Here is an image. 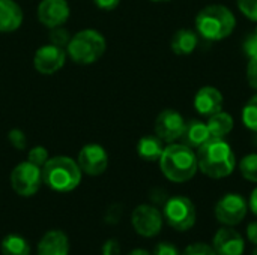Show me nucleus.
<instances>
[{
	"label": "nucleus",
	"mask_w": 257,
	"mask_h": 255,
	"mask_svg": "<svg viewBox=\"0 0 257 255\" xmlns=\"http://www.w3.org/2000/svg\"><path fill=\"white\" fill-rule=\"evenodd\" d=\"M247 239L250 243L257 246V221H253L247 225Z\"/></svg>",
	"instance_id": "nucleus-36"
},
{
	"label": "nucleus",
	"mask_w": 257,
	"mask_h": 255,
	"mask_svg": "<svg viewBox=\"0 0 257 255\" xmlns=\"http://www.w3.org/2000/svg\"><path fill=\"white\" fill-rule=\"evenodd\" d=\"M206 125H208L211 138H224L232 132V129L235 126V120L229 113L221 110V111L209 116Z\"/></svg>",
	"instance_id": "nucleus-21"
},
{
	"label": "nucleus",
	"mask_w": 257,
	"mask_h": 255,
	"mask_svg": "<svg viewBox=\"0 0 257 255\" xmlns=\"http://www.w3.org/2000/svg\"><path fill=\"white\" fill-rule=\"evenodd\" d=\"M239 171L245 180L257 183V153H248L241 159Z\"/></svg>",
	"instance_id": "nucleus-24"
},
{
	"label": "nucleus",
	"mask_w": 257,
	"mask_h": 255,
	"mask_svg": "<svg viewBox=\"0 0 257 255\" xmlns=\"http://www.w3.org/2000/svg\"><path fill=\"white\" fill-rule=\"evenodd\" d=\"M248 212V203L247 200L236 192H229L223 195L214 209L215 218L220 224L226 227H235L244 221Z\"/></svg>",
	"instance_id": "nucleus-7"
},
{
	"label": "nucleus",
	"mask_w": 257,
	"mask_h": 255,
	"mask_svg": "<svg viewBox=\"0 0 257 255\" xmlns=\"http://www.w3.org/2000/svg\"><path fill=\"white\" fill-rule=\"evenodd\" d=\"M247 81L250 87L257 92V56L251 57L247 65Z\"/></svg>",
	"instance_id": "nucleus-29"
},
{
	"label": "nucleus",
	"mask_w": 257,
	"mask_h": 255,
	"mask_svg": "<svg viewBox=\"0 0 257 255\" xmlns=\"http://www.w3.org/2000/svg\"><path fill=\"white\" fill-rule=\"evenodd\" d=\"M128 255H151L148 251H145V249H134V251H131Z\"/></svg>",
	"instance_id": "nucleus-39"
},
{
	"label": "nucleus",
	"mask_w": 257,
	"mask_h": 255,
	"mask_svg": "<svg viewBox=\"0 0 257 255\" xmlns=\"http://www.w3.org/2000/svg\"><path fill=\"white\" fill-rule=\"evenodd\" d=\"M2 255H30L29 242L20 234H8L0 242Z\"/></svg>",
	"instance_id": "nucleus-22"
},
{
	"label": "nucleus",
	"mask_w": 257,
	"mask_h": 255,
	"mask_svg": "<svg viewBox=\"0 0 257 255\" xmlns=\"http://www.w3.org/2000/svg\"><path fill=\"white\" fill-rule=\"evenodd\" d=\"M78 167L81 173L89 176H99L107 170L108 155L99 144H87L78 153Z\"/></svg>",
	"instance_id": "nucleus-11"
},
{
	"label": "nucleus",
	"mask_w": 257,
	"mask_h": 255,
	"mask_svg": "<svg viewBox=\"0 0 257 255\" xmlns=\"http://www.w3.org/2000/svg\"><path fill=\"white\" fill-rule=\"evenodd\" d=\"M69 17V5L66 0H42L38 6L39 21L50 27H60Z\"/></svg>",
	"instance_id": "nucleus-14"
},
{
	"label": "nucleus",
	"mask_w": 257,
	"mask_h": 255,
	"mask_svg": "<svg viewBox=\"0 0 257 255\" xmlns=\"http://www.w3.org/2000/svg\"><path fill=\"white\" fill-rule=\"evenodd\" d=\"M196 155L199 170L211 179H224L236 167L235 152L224 138H209L197 149Z\"/></svg>",
	"instance_id": "nucleus-1"
},
{
	"label": "nucleus",
	"mask_w": 257,
	"mask_h": 255,
	"mask_svg": "<svg viewBox=\"0 0 257 255\" xmlns=\"http://www.w3.org/2000/svg\"><path fill=\"white\" fill-rule=\"evenodd\" d=\"M42 182L56 192H71L81 182V170L68 156L50 158L42 167Z\"/></svg>",
	"instance_id": "nucleus-4"
},
{
	"label": "nucleus",
	"mask_w": 257,
	"mask_h": 255,
	"mask_svg": "<svg viewBox=\"0 0 257 255\" xmlns=\"http://www.w3.org/2000/svg\"><path fill=\"white\" fill-rule=\"evenodd\" d=\"M212 248L217 255H244L245 240L241 233L224 225L215 233Z\"/></svg>",
	"instance_id": "nucleus-12"
},
{
	"label": "nucleus",
	"mask_w": 257,
	"mask_h": 255,
	"mask_svg": "<svg viewBox=\"0 0 257 255\" xmlns=\"http://www.w3.org/2000/svg\"><path fill=\"white\" fill-rule=\"evenodd\" d=\"M242 53L248 59L257 56V26L256 29H253L250 33L245 35V38L242 41Z\"/></svg>",
	"instance_id": "nucleus-25"
},
{
	"label": "nucleus",
	"mask_w": 257,
	"mask_h": 255,
	"mask_svg": "<svg viewBox=\"0 0 257 255\" xmlns=\"http://www.w3.org/2000/svg\"><path fill=\"white\" fill-rule=\"evenodd\" d=\"M236 5L244 17L257 23V0H236Z\"/></svg>",
	"instance_id": "nucleus-26"
},
{
	"label": "nucleus",
	"mask_w": 257,
	"mask_h": 255,
	"mask_svg": "<svg viewBox=\"0 0 257 255\" xmlns=\"http://www.w3.org/2000/svg\"><path fill=\"white\" fill-rule=\"evenodd\" d=\"M120 243L114 239H110L102 245V255H120Z\"/></svg>",
	"instance_id": "nucleus-33"
},
{
	"label": "nucleus",
	"mask_w": 257,
	"mask_h": 255,
	"mask_svg": "<svg viewBox=\"0 0 257 255\" xmlns=\"http://www.w3.org/2000/svg\"><path fill=\"white\" fill-rule=\"evenodd\" d=\"M251 255H257V246H256V248H254V251L251 252Z\"/></svg>",
	"instance_id": "nucleus-40"
},
{
	"label": "nucleus",
	"mask_w": 257,
	"mask_h": 255,
	"mask_svg": "<svg viewBox=\"0 0 257 255\" xmlns=\"http://www.w3.org/2000/svg\"><path fill=\"white\" fill-rule=\"evenodd\" d=\"M152 2H169V0H152Z\"/></svg>",
	"instance_id": "nucleus-41"
},
{
	"label": "nucleus",
	"mask_w": 257,
	"mask_h": 255,
	"mask_svg": "<svg viewBox=\"0 0 257 255\" xmlns=\"http://www.w3.org/2000/svg\"><path fill=\"white\" fill-rule=\"evenodd\" d=\"M47 161H48V152H47L45 147L36 146V147H33V149L29 152V162L35 164L36 167L42 168L44 164H45Z\"/></svg>",
	"instance_id": "nucleus-28"
},
{
	"label": "nucleus",
	"mask_w": 257,
	"mask_h": 255,
	"mask_svg": "<svg viewBox=\"0 0 257 255\" xmlns=\"http://www.w3.org/2000/svg\"><path fill=\"white\" fill-rule=\"evenodd\" d=\"M8 138H9L11 144H12L15 149L23 150V149L26 147V137H24V134H23L21 131H18V129H12V131L9 132Z\"/></svg>",
	"instance_id": "nucleus-31"
},
{
	"label": "nucleus",
	"mask_w": 257,
	"mask_h": 255,
	"mask_svg": "<svg viewBox=\"0 0 257 255\" xmlns=\"http://www.w3.org/2000/svg\"><path fill=\"white\" fill-rule=\"evenodd\" d=\"M185 123L187 122L179 111L173 108L163 110L155 120V135L164 143H176L182 137Z\"/></svg>",
	"instance_id": "nucleus-10"
},
{
	"label": "nucleus",
	"mask_w": 257,
	"mask_h": 255,
	"mask_svg": "<svg viewBox=\"0 0 257 255\" xmlns=\"http://www.w3.org/2000/svg\"><path fill=\"white\" fill-rule=\"evenodd\" d=\"M131 224L142 237H155L163 228V213L152 204H140L133 210Z\"/></svg>",
	"instance_id": "nucleus-9"
},
{
	"label": "nucleus",
	"mask_w": 257,
	"mask_h": 255,
	"mask_svg": "<svg viewBox=\"0 0 257 255\" xmlns=\"http://www.w3.org/2000/svg\"><path fill=\"white\" fill-rule=\"evenodd\" d=\"M164 150V141L157 135H145L137 143V153L143 161L157 162L160 161Z\"/></svg>",
	"instance_id": "nucleus-20"
},
{
	"label": "nucleus",
	"mask_w": 257,
	"mask_h": 255,
	"mask_svg": "<svg viewBox=\"0 0 257 255\" xmlns=\"http://www.w3.org/2000/svg\"><path fill=\"white\" fill-rule=\"evenodd\" d=\"M66 54L62 50V47L57 45H44L41 47L33 59V65L39 74L51 75L57 72L65 65Z\"/></svg>",
	"instance_id": "nucleus-13"
},
{
	"label": "nucleus",
	"mask_w": 257,
	"mask_h": 255,
	"mask_svg": "<svg viewBox=\"0 0 257 255\" xmlns=\"http://www.w3.org/2000/svg\"><path fill=\"white\" fill-rule=\"evenodd\" d=\"M105 51L104 36L92 29L78 32L68 42V54L78 65L95 63Z\"/></svg>",
	"instance_id": "nucleus-5"
},
{
	"label": "nucleus",
	"mask_w": 257,
	"mask_h": 255,
	"mask_svg": "<svg viewBox=\"0 0 257 255\" xmlns=\"http://www.w3.org/2000/svg\"><path fill=\"white\" fill-rule=\"evenodd\" d=\"M163 218L176 231H188L194 227L197 219L196 206L188 197L175 195L163 206Z\"/></svg>",
	"instance_id": "nucleus-6"
},
{
	"label": "nucleus",
	"mask_w": 257,
	"mask_h": 255,
	"mask_svg": "<svg viewBox=\"0 0 257 255\" xmlns=\"http://www.w3.org/2000/svg\"><path fill=\"white\" fill-rule=\"evenodd\" d=\"M152 255H181V252L176 245H173L170 242H160L155 246Z\"/></svg>",
	"instance_id": "nucleus-30"
},
{
	"label": "nucleus",
	"mask_w": 257,
	"mask_h": 255,
	"mask_svg": "<svg viewBox=\"0 0 257 255\" xmlns=\"http://www.w3.org/2000/svg\"><path fill=\"white\" fill-rule=\"evenodd\" d=\"M181 255H217L214 248L203 242H196L188 245Z\"/></svg>",
	"instance_id": "nucleus-27"
},
{
	"label": "nucleus",
	"mask_w": 257,
	"mask_h": 255,
	"mask_svg": "<svg viewBox=\"0 0 257 255\" xmlns=\"http://www.w3.org/2000/svg\"><path fill=\"white\" fill-rule=\"evenodd\" d=\"M23 23V11L14 0H0V32L17 30Z\"/></svg>",
	"instance_id": "nucleus-18"
},
{
	"label": "nucleus",
	"mask_w": 257,
	"mask_h": 255,
	"mask_svg": "<svg viewBox=\"0 0 257 255\" xmlns=\"http://www.w3.org/2000/svg\"><path fill=\"white\" fill-rule=\"evenodd\" d=\"M224 96L214 86H203L194 96V110L205 117H209L223 110Z\"/></svg>",
	"instance_id": "nucleus-15"
},
{
	"label": "nucleus",
	"mask_w": 257,
	"mask_h": 255,
	"mask_svg": "<svg viewBox=\"0 0 257 255\" xmlns=\"http://www.w3.org/2000/svg\"><path fill=\"white\" fill-rule=\"evenodd\" d=\"M122 218V207L114 204L111 206L108 210H107V215H105V222L108 225H116L119 222V219Z\"/></svg>",
	"instance_id": "nucleus-32"
},
{
	"label": "nucleus",
	"mask_w": 257,
	"mask_h": 255,
	"mask_svg": "<svg viewBox=\"0 0 257 255\" xmlns=\"http://www.w3.org/2000/svg\"><path fill=\"white\" fill-rule=\"evenodd\" d=\"M209 138H211V134H209L208 125L197 119H191L190 122L185 123V128H184V132L181 137V143H184L185 146H188L191 149H199Z\"/></svg>",
	"instance_id": "nucleus-17"
},
{
	"label": "nucleus",
	"mask_w": 257,
	"mask_h": 255,
	"mask_svg": "<svg viewBox=\"0 0 257 255\" xmlns=\"http://www.w3.org/2000/svg\"><path fill=\"white\" fill-rule=\"evenodd\" d=\"M241 119L245 128H248L250 131L257 134V93L254 96H251L248 102L244 105Z\"/></svg>",
	"instance_id": "nucleus-23"
},
{
	"label": "nucleus",
	"mask_w": 257,
	"mask_h": 255,
	"mask_svg": "<svg viewBox=\"0 0 257 255\" xmlns=\"http://www.w3.org/2000/svg\"><path fill=\"white\" fill-rule=\"evenodd\" d=\"M199 44V35L197 32H193L190 29H179L170 41L172 51L178 56H188L194 53Z\"/></svg>",
	"instance_id": "nucleus-19"
},
{
	"label": "nucleus",
	"mask_w": 257,
	"mask_h": 255,
	"mask_svg": "<svg viewBox=\"0 0 257 255\" xmlns=\"http://www.w3.org/2000/svg\"><path fill=\"white\" fill-rule=\"evenodd\" d=\"M149 197H151V201H152L154 204H160V206H164V203L169 200L166 191H163V189H160V188L154 189V191L151 192Z\"/></svg>",
	"instance_id": "nucleus-34"
},
{
	"label": "nucleus",
	"mask_w": 257,
	"mask_h": 255,
	"mask_svg": "<svg viewBox=\"0 0 257 255\" xmlns=\"http://www.w3.org/2000/svg\"><path fill=\"white\" fill-rule=\"evenodd\" d=\"M42 183V168L32 162L18 164L11 173V186L21 197L35 195Z\"/></svg>",
	"instance_id": "nucleus-8"
},
{
	"label": "nucleus",
	"mask_w": 257,
	"mask_h": 255,
	"mask_svg": "<svg viewBox=\"0 0 257 255\" xmlns=\"http://www.w3.org/2000/svg\"><path fill=\"white\" fill-rule=\"evenodd\" d=\"M98 8L105 9V11H111L114 8H117V5L120 3V0H92Z\"/></svg>",
	"instance_id": "nucleus-37"
},
{
	"label": "nucleus",
	"mask_w": 257,
	"mask_h": 255,
	"mask_svg": "<svg viewBox=\"0 0 257 255\" xmlns=\"http://www.w3.org/2000/svg\"><path fill=\"white\" fill-rule=\"evenodd\" d=\"M69 240L60 230L47 231L38 243V255H68Z\"/></svg>",
	"instance_id": "nucleus-16"
},
{
	"label": "nucleus",
	"mask_w": 257,
	"mask_h": 255,
	"mask_svg": "<svg viewBox=\"0 0 257 255\" xmlns=\"http://www.w3.org/2000/svg\"><path fill=\"white\" fill-rule=\"evenodd\" d=\"M194 26L200 38L209 42H218L235 32L236 17L224 5H208L196 15Z\"/></svg>",
	"instance_id": "nucleus-3"
},
{
	"label": "nucleus",
	"mask_w": 257,
	"mask_h": 255,
	"mask_svg": "<svg viewBox=\"0 0 257 255\" xmlns=\"http://www.w3.org/2000/svg\"><path fill=\"white\" fill-rule=\"evenodd\" d=\"M248 209L254 213L257 216V188L253 189L251 195H250V200H248Z\"/></svg>",
	"instance_id": "nucleus-38"
},
{
	"label": "nucleus",
	"mask_w": 257,
	"mask_h": 255,
	"mask_svg": "<svg viewBox=\"0 0 257 255\" xmlns=\"http://www.w3.org/2000/svg\"><path fill=\"white\" fill-rule=\"evenodd\" d=\"M57 29V27H56ZM51 41H53V45H57V47H62L65 42H68V33L62 29H57L53 35H51Z\"/></svg>",
	"instance_id": "nucleus-35"
},
{
	"label": "nucleus",
	"mask_w": 257,
	"mask_h": 255,
	"mask_svg": "<svg viewBox=\"0 0 257 255\" xmlns=\"http://www.w3.org/2000/svg\"><path fill=\"white\" fill-rule=\"evenodd\" d=\"M158 162L161 173L175 183H185L191 180L199 170L194 149L184 143H170L166 146Z\"/></svg>",
	"instance_id": "nucleus-2"
}]
</instances>
